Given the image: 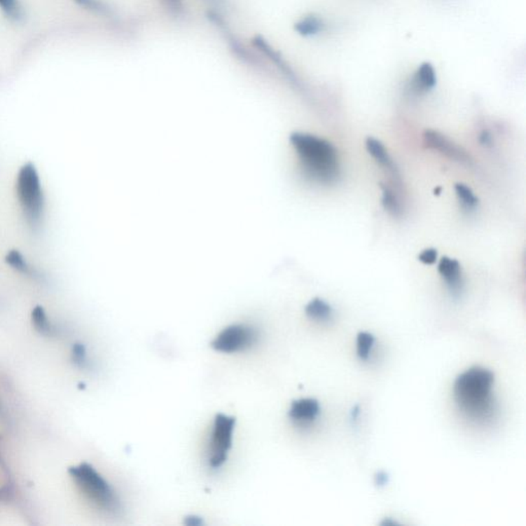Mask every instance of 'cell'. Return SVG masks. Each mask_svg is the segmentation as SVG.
Listing matches in <instances>:
<instances>
[{"label": "cell", "instance_id": "21", "mask_svg": "<svg viewBox=\"0 0 526 526\" xmlns=\"http://www.w3.org/2000/svg\"><path fill=\"white\" fill-rule=\"evenodd\" d=\"M78 6L100 16H113V11L103 0H74Z\"/></svg>", "mask_w": 526, "mask_h": 526}, {"label": "cell", "instance_id": "4", "mask_svg": "<svg viewBox=\"0 0 526 526\" xmlns=\"http://www.w3.org/2000/svg\"><path fill=\"white\" fill-rule=\"evenodd\" d=\"M237 420L219 413L213 420L206 451L207 468L212 472L221 470L228 463L233 446Z\"/></svg>", "mask_w": 526, "mask_h": 526}, {"label": "cell", "instance_id": "15", "mask_svg": "<svg viewBox=\"0 0 526 526\" xmlns=\"http://www.w3.org/2000/svg\"><path fill=\"white\" fill-rule=\"evenodd\" d=\"M325 23L317 15H307L294 24V32L303 37L314 36L325 30Z\"/></svg>", "mask_w": 526, "mask_h": 526}, {"label": "cell", "instance_id": "12", "mask_svg": "<svg viewBox=\"0 0 526 526\" xmlns=\"http://www.w3.org/2000/svg\"><path fill=\"white\" fill-rule=\"evenodd\" d=\"M367 151L369 155L382 167L386 169L387 173L395 179V181H400V172L397 165L394 162L393 158L389 155L385 145L380 140L373 137H368L366 139Z\"/></svg>", "mask_w": 526, "mask_h": 526}, {"label": "cell", "instance_id": "28", "mask_svg": "<svg viewBox=\"0 0 526 526\" xmlns=\"http://www.w3.org/2000/svg\"><path fill=\"white\" fill-rule=\"evenodd\" d=\"M167 8H170L172 11H181L182 6H184V0H162Z\"/></svg>", "mask_w": 526, "mask_h": 526}, {"label": "cell", "instance_id": "30", "mask_svg": "<svg viewBox=\"0 0 526 526\" xmlns=\"http://www.w3.org/2000/svg\"><path fill=\"white\" fill-rule=\"evenodd\" d=\"M441 187H437V188L435 189V195H440V193H441Z\"/></svg>", "mask_w": 526, "mask_h": 526}, {"label": "cell", "instance_id": "24", "mask_svg": "<svg viewBox=\"0 0 526 526\" xmlns=\"http://www.w3.org/2000/svg\"><path fill=\"white\" fill-rule=\"evenodd\" d=\"M437 259L438 252L437 250L434 248L426 249V250L422 251V252L418 255V261H420V263L427 264V265H432V264L437 261Z\"/></svg>", "mask_w": 526, "mask_h": 526}, {"label": "cell", "instance_id": "20", "mask_svg": "<svg viewBox=\"0 0 526 526\" xmlns=\"http://www.w3.org/2000/svg\"><path fill=\"white\" fill-rule=\"evenodd\" d=\"M6 263L12 266L17 272L21 274L28 275V276H34V270L29 263L26 261L25 257L18 250H12L6 254Z\"/></svg>", "mask_w": 526, "mask_h": 526}, {"label": "cell", "instance_id": "19", "mask_svg": "<svg viewBox=\"0 0 526 526\" xmlns=\"http://www.w3.org/2000/svg\"><path fill=\"white\" fill-rule=\"evenodd\" d=\"M32 323L35 329L43 334V335L53 336L55 335V328L50 324L48 320L46 310L41 305H37L32 310Z\"/></svg>", "mask_w": 526, "mask_h": 526}, {"label": "cell", "instance_id": "7", "mask_svg": "<svg viewBox=\"0 0 526 526\" xmlns=\"http://www.w3.org/2000/svg\"><path fill=\"white\" fill-rule=\"evenodd\" d=\"M207 19L209 22L213 24L215 27L219 30L222 36L226 39V43L232 50L233 56L235 58L239 59L242 63L247 64L250 66H257V67H263L265 64L261 59H259L254 53H251L245 46L242 43V41L235 36L228 26L226 20L220 16L218 13L214 11L209 10L206 14Z\"/></svg>", "mask_w": 526, "mask_h": 526}, {"label": "cell", "instance_id": "17", "mask_svg": "<svg viewBox=\"0 0 526 526\" xmlns=\"http://www.w3.org/2000/svg\"><path fill=\"white\" fill-rule=\"evenodd\" d=\"M455 195L461 204L462 208L466 213L476 211L479 206V199L475 195L474 191L464 184H457L455 186Z\"/></svg>", "mask_w": 526, "mask_h": 526}, {"label": "cell", "instance_id": "29", "mask_svg": "<svg viewBox=\"0 0 526 526\" xmlns=\"http://www.w3.org/2000/svg\"><path fill=\"white\" fill-rule=\"evenodd\" d=\"M359 415H360V407L355 406L353 408V410H352L351 413V418L353 420H357V418H358Z\"/></svg>", "mask_w": 526, "mask_h": 526}, {"label": "cell", "instance_id": "11", "mask_svg": "<svg viewBox=\"0 0 526 526\" xmlns=\"http://www.w3.org/2000/svg\"><path fill=\"white\" fill-rule=\"evenodd\" d=\"M252 45L254 46L257 50H261L266 58L270 59V60L277 66V68H278L279 71H281L286 78L289 79L292 83H294L296 87L301 88L298 78H297L296 74H294L291 66L286 62V60L283 58V56H282L281 53L275 50V48L272 47V45H270L263 36H261V35H256V36L252 39Z\"/></svg>", "mask_w": 526, "mask_h": 526}, {"label": "cell", "instance_id": "26", "mask_svg": "<svg viewBox=\"0 0 526 526\" xmlns=\"http://www.w3.org/2000/svg\"><path fill=\"white\" fill-rule=\"evenodd\" d=\"M479 142L480 144L483 145V146H492V135L490 134V132L487 131V130L482 131L479 135Z\"/></svg>", "mask_w": 526, "mask_h": 526}, {"label": "cell", "instance_id": "6", "mask_svg": "<svg viewBox=\"0 0 526 526\" xmlns=\"http://www.w3.org/2000/svg\"><path fill=\"white\" fill-rule=\"evenodd\" d=\"M263 340L261 330L249 323H235L226 326L216 334L210 345L218 353L244 354L252 351Z\"/></svg>", "mask_w": 526, "mask_h": 526}, {"label": "cell", "instance_id": "25", "mask_svg": "<svg viewBox=\"0 0 526 526\" xmlns=\"http://www.w3.org/2000/svg\"><path fill=\"white\" fill-rule=\"evenodd\" d=\"M184 525L188 526H202L205 525V520L201 516L191 514L184 518Z\"/></svg>", "mask_w": 526, "mask_h": 526}, {"label": "cell", "instance_id": "9", "mask_svg": "<svg viewBox=\"0 0 526 526\" xmlns=\"http://www.w3.org/2000/svg\"><path fill=\"white\" fill-rule=\"evenodd\" d=\"M320 402L314 398H301L292 401L288 409V418L297 428L309 429L321 417Z\"/></svg>", "mask_w": 526, "mask_h": 526}, {"label": "cell", "instance_id": "18", "mask_svg": "<svg viewBox=\"0 0 526 526\" xmlns=\"http://www.w3.org/2000/svg\"><path fill=\"white\" fill-rule=\"evenodd\" d=\"M376 340L373 334L369 332H359L357 335L356 351L357 356L361 361H368L373 353Z\"/></svg>", "mask_w": 526, "mask_h": 526}, {"label": "cell", "instance_id": "3", "mask_svg": "<svg viewBox=\"0 0 526 526\" xmlns=\"http://www.w3.org/2000/svg\"><path fill=\"white\" fill-rule=\"evenodd\" d=\"M70 476L88 499L110 516L120 517L124 503L113 486L91 464L83 463L69 469Z\"/></svg>", "mask_w": 526, "mask_h": 526}, {"label": "cell", "instance_id": "14", "mask_svg": "<svg viewBox=\"0 0 526 526\" xmlns=\"http://www.w3.org/2000/svg\"><path fill=\"white\" fill-rule=\"evenodd\" d=\"M305 312L307 318L318 323H329L334 319L333 307L325 301L324 299H312L305 307Z\"/></svg>", "mask_w": 526, "mask_h": 526}, {"label": "cell", "instance_id": "16", "mask_svg": "<svg viewBox=\"0 0 526 526\" xmlns=\"http://www.w3.org/2000/svg\"><path fill=\"white\" fill-rule=\"evenodd\" d=\"M380 188H382V204L385 210L387 211L392 216L402 217L404 214V209H403L401 202L398 199L397 195L394 193L393 189L384 184H380Z\"/></svg>", "mask_w": 526, "mask_h": 526}, {"label": "cell", "instance_id": "1", "mask_svg": "<svg viewBox=\"0 0 526 526\" xmlns=\"http://www.w3.org/2000/svg\"><path fill=\"white\" fill-rule=\"evenodd\" d=\"M494 374L490 369L475 366L464 371L453 382V399L469 420L485 422L494 417Z\"/></svg>", "mask_w": 526, "mask_h": 526}, {"label": "cell", "instance_id": "8", "mask_svg": "<svg viewBox=\"0 0 526 526\" xmlns=\"http://www.w3.org/2000/svg\"><path fill=\"white\" fill-rule=\"evenodd\" d=\"M424 144L429 149L439 151L442 155L448 156L450 160L461 164L472 165V158L469 155L468 151H464L463 147L455 144L453 141L449 139L443 134L434 130H427L424 133Z\"/></svg>", "mask_w": 526, "mask_h": 526}, {"label": "cell", "instance_id": "2", "mask_svg": "<svg viewBox=\"0 0 526 526\" xmlns=\"http://www.w3.org/2000/svg\"><path fill=\"white\" fill-rule=\"evenodd\" d=\"M294 147L305 175L317 184L331 186L340 178L338 151L329 141L307 133H293Z\"/></svg>", "mask_w": 526, "mask_h": 526}, {"label": "cell", "instance_id": "23", "mask_svg": "<svg viewBox=\"0 0 526 526\" xmlns=\"http://www.w3.org/2000/svg\"><path fill=\"white\" fill-rule=\"evenodd\" d=\"M72 360L78 365L79 367H87L89 365L88 362L87 351L83 345L76 343L72 349Z\"/></svg>", "mask_w": 526, "mask_h": 526}, {"label": "cell", "instance_id": "22", "mask_svg": "<svg viewBox=\"0 0 526 526\" xmlns=\"http://www.w3.org/2000/svg\"><path fill=\"white\" fill-rule=\"evenodd\" d=\"M0 10L12 21L20 22L23 20L24 11L19 0H0Z\"/></svg>", "mask_w": 526, "mask_h": 526}, {"label": "cell", "instance_id": "27", "mask_svg": "<svg viewBox=\"0 0 526 526\" xmlns=\"http://www.w3.org/2000/svg\"><path fill=\"white\" fill-rule=\"evenodd\" d=\"M374 482L380 487L386 486L389 483V475L386 472H384V471H380V472L376 473L375 476H374Z\"/></svg>", "mask_w": 526, "mask_h": 526}, {"label": "cell", "instance_id": "10", "mask_svg": "<svg viewBox=\"0 0 526 526\" xmlns=\"http://www.w3.org/2000/svg\"><path fill=\"white\" fill-rule=\"evenodd\" d=\"M438 272L445 282L449 293L455 299H459L463 294L464 281L461 263L457 259L444 256L438 264Z\"/></svg>", "mask_w": 526, "mask_h": 526}, {"label": "cell", "instance_id": "13", "mask_svg": "<svg viewBox=\"0 0 526 526\" xmlns=\"http://www.w3.org/2000/svg\"><path fill=\"white\" fill-rule=\"evenodd\" d=\"M411 89L417 93H426L431 91L437 85V76L433 65L429 62L422 63L417 68L413 81Z\"/></svg>", "mask_w": 526, "mask_h": 526}, {"label": "cell", "instance_id": "5", "mask_svg": "<svg viewBox=\"0 0 526 526\" xmlns=\"http://www.w3.org/2000/svg\"><path fill=\"white\" fill-rule=\"evenodd\" d=\"M16 193L20 206L28 221L39 223L45 208V197L39 172L27 162L18 172Z\"/></svg>", "mask_w": 526, "mask_h": 526}]
</instances>
